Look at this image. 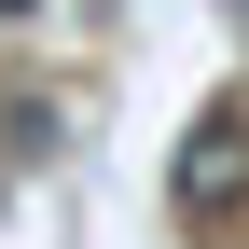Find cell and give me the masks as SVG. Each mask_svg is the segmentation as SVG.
<instances>
[{
    "label": "cell",
    "mask_w": 249,
    "mask_h": 249,
    "mask_svg": "<svg viewBox=\"0 0 249 249\" xmlns=\"http://www.w3.org/2000/svg\"><path fill=\"white\" fill-rule=\"evenodd\" d=\"M249 180V124H194V152H180V208H222Z\"/></svg>",
    "instance_id": "6da1fadb"
},
{
    "label": "cell",
    "mask_w": 249,
    "mask_h": 249,
    "mask_svg": "<svg viewBox=\"0 0 249 249\" xmlns=\"http://www.w3.org/2000/svg\"><path fill=\"white\" fill-rule=\"evenodd\" d=\"M28 14H42V0H0V28H28Z\"/></svg>",
    "instance_id": "7a4b0ae2"
}]
</instances>
